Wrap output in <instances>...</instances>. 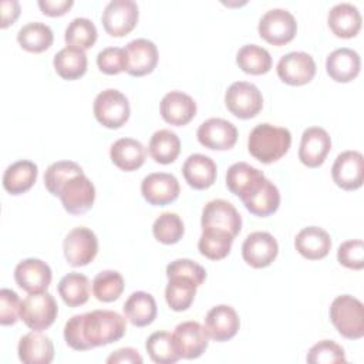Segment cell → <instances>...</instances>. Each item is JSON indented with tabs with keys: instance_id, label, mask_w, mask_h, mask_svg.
<instances>
[{
	"instance_id": "cell-52",
	"label": "cell",
	"mask_w": 364,
	"mask_h": 364,
	"mask_svg": "<svg viewBox=\"0 0 364 364\" xmlns=\"http://www.w3.org/2000/svg\"><path fill=\"white\" fill-rule=\"evenodd\" d=\"M0 7H1L0 27L6 28L7 26L13 24L20 16V3L17 0H3Z\"/></svg>"
},
{
	"instance_id": "cell-25",
	"label": "cell",
	"mask_w": 364,
	"mask_h": 364,
	"mask_svg": "<svg viewBox=\"0 0 364 364\" xmlns=\"http://www.w3.org/2000/svg\"><path fill=\"white\" fill-rule=\"evenodd\" d=\"M361 68V60L355 50L341 47L333 50L326 60V71L337 82L353 81Z\"/></svg>"
},
{
	"instance_id": "cell-38",
	"label": "cell",
	"mask_w": 364,
	"mask_h": 364,
	"mask_svg": "<svg viewBox=\"0 0 364 364\" xmlns=\"http://www.w3.org/2000/svg\"><path fill=\"white\" fill-rule=\"evenodd\" d=\"M233 236L218 229H202V235L198 242L200 255L210 260H220L230 253Z\"/></svg>"
},
{
	"instance_id": "cell-43",
	"label": "cell",
	"mask_w": 364,
	"mask_h": 364,
	"mask_svg": "<svg viewBox=\"0 0 364 364\" xmlns=\"http://www.w3.org/2000/svg\"><path fill=\"white\" fill-rule=\"evenodd\" d=\"M152 233L158 242L164 245H173L182 239L185 226L179 215L173 212H164L155 219Z\"/></svg>"
},
{
	"instance_id": "cell-14",
	"label": "cell",
	"mask_w": 364,
	"mask_h": 364,
	"mask_svg": "<svg viewBox=\"0 0 364 364\" xmlns=\"http://www.w3.org/2000/svg\"><path fill=\"white\" fill-rule=\"evenodd\" d=\"M276 73L279 78L289 85H304L310 82L316 74V61L304 51H291L279 60Z\"/></svg>"
},
{
	"instance_id": "cell-48",
	"label": "cell",
	"mask_w": 364,
	"mask_h": 364,
	"mask_svg": "<svg viewBox=\"0 0 364 364\" xmlns=\"http://www.w3.org/2000/svg\"><path fill=\"white\" fill-rule=\"evenodd\" d=\"M185 276L200 286L206 279V270L191 259H175L166 266V276Z\"/></svg>"
},
{
	"instance_id": "cell-13",
	"label": "cell",
	"mask_w": 364,
	"mask_h": 364,
	"mask_svg": "<svg viewBox=\"0 0 364 364\" xmlns=\"http://www.w3.org/2000/svg\"><path fill=\"white\" fill-rule=\"evenodd\" d=\"M245 208L255 216L266 218L273 215L280 205L277 186L266 176L259 179L240 196Z\"/></svg>"
},
{
	"instance_id": "cell-31",
	"label": "cell",
	"mask_w": 364,
	"mask_h": 364,
	"mask_svg": "<svg viewBox=\"0 0 364 364\" xmlns=\"http://www.w3.org/2000/svg\"><path fill=\"white\" fill-rule=\"evenodd\" d=\"M124 314L132 326L145 327L151 324L158 313L156 301L146 291H134L124 303Z\"/></svg>"
},
{
	"instance_id": "cell-10",
	"label": "cell",
	"mask_w": 364,
	"mask_h": 364,
	"mask_svg": "<svg viewBox=\"0 0 364 364\" xmlns=\"http://www.w3.org/2000/svg\"><path fill=\"white\" fill-rule=\"evenodd\" d=\"M138 18L139 9L134 0H111L101 16L104 30L112 37H122L131 33Z\"/></svg>"
},
{
	"instance_id": "cell-47",
	"label": "cell",
	"mask_w": 364,
	"mask_h": 364,
	"mask_svg": "<svg viewBox=\"0 0 364 364\" xmlns=\"http://www.w3.org/2000/svg\"><path fill=\"white\" fill-rule=\"evenodd\" d=\"M337 260L344 267L361 270L364 267V243L361 239L346 240L338 246Z\"/></svg>"
},
{
	"instance_id": "cell-41",
	"label": "cell",
	"mask_w": 364,
	"mask_h": 364,
	"mask_svg": "<svg viewBox=\"0 0 364 364\" xmlns=\"http://www.w3.org/2000/svg\"><path fill=\"white\" fill-rule=\"evenodd\" d=\"M124 291V277L117 270H102L92 280V293L97 300L109 303Z\"/></svg>"
},
{
	"instance_id": "cell-30",
	"label": "cell",
	"mask_w": 364,
	"mask_h": 364,
	"mask_svg": "<svg viewBox=\"0 0 364 364\" xmlns=\"http://www.w3.org/2000/svg\"><path fill=\"white\" fill-rule=\"evenodd\" d=\"M38 168L34 162L21 159L9 165L3 173V186L11 195L27 192L36 182Z\"/></svg>"
},
{
	"instance_id": "cell-51",
	"label": "cell",
	"mask_w": 364,
	"mask_h": 364,
	"mask_svg": "<svg viewBox=\"0 0 364 364\" xmlns=\"http://www.w3.org/2000/svg\"><path fill=\"white\" fill-rule=\"evenodd\" d=\"M73 0H38L40 10L51 17L65 14L73 7Z\"/></svg>"
},
{
	"instance_id": "cell-46",
	"label": "cell",
	"mask_w": 364,
	"mask_h": 364,
	"mask_svg": "<svg viewBox=\"0 0 364 364\" xmlns=\"http://www.w3.org/2000/svg\"><path fill=\"white\" fill-rule=\"evenodd\" d=\"M100 71L108 75H115L127 70L125 50L121 47H105L97 55Z\"/></svg>"
},
{
	"instance_id": "cell-39",
	"label": "cell",
	"mask_w": 364,
	"mask_h": 364,
	"mask_svg": "<svg viewBox=\"0 0 364 364\" xmlns=\"http://www.w3.org/2000/svg\"><path fill=\"white\" fill-rule=\"evenodd\" d=\"M263 176L264 173L257 168L246 162H236L230 165L226 172V186L233 195L240 198L250 186H253Z\"/></svg>"
},
{
	"instance_id": "cell-42",
	"label": "cell",
	"mask_w": 364,
	"mask_h": 364,
	"mask_svg": "<svg viewBox=\"0 0 364 364\" xmlns=\"http://www.w3.org/2000/svg\"><path fill=\"white\" fill-rule=\"evenodd\" d=\"M145 348L151 360L158 364H173L181 358L175 350L172 334L168 331L152 333L145 343Z\"/></svg>"
},
{
	"instance_id": "cell-28",
	"label": "cell",
	"mask_w": 364,
	"mask_h": 364,
	"mask_svg": "<svg viewBox=\"0 0 364 364\" xmlns=\"http://www.w3.org/2000/svg\"><path fill=\"white\" fill-rule=\"evenodd\" d=\"M294 247L303 257L318 260L328 255L331 249V237L323 228L307 226L296 235Z\"/></svg>"
},
{
	"instance_id": "cell-35",
	"label": "cell",
	"mask_w": 364,
	"mask_h": 364,
	"mask_svg": "<svg viewBox=\"0 0 364 364\" xmlns=\"http://www.w3.org/2000/svg\"><path fill=\"white\" fill-rule=\"evenodd\" d=\"M149 155L158 164H172L181 152V139L171 129L155 131L149 139Z\"/></svg>"
},
{
	"instance_id": "cell-19",
	"label": "cell",
	"mask_w": 364,
	"mask_h": 364,
	"mask_svg": "<svg viewBox=\"0 0 364 364\" xmlns=\"http://www.w3.org/2000/svg\"><path fill=\"white\" fill-rule=\"evenodd\" d=\"M179 191L178 179L166 172H152L141 182L144 199L154 206H164L173 202L179 196Z\"/></svg>"
},
{
	"instance_id": "cell-16",
	"label": "cell",
	"mask_w": 364,
	"mask_h": 364,
	"mask_svg": "<svg viewBox=\"0 0 364 364\" xmlns=\"http://www.w3.org/2000/svg\"><path fill=\"white\" fill-rule=\"evenodd\" d=\"M277 253V240L269 232H253L246 236L242 245L243 260L255 269H262L272 264Z\"/></svg>"
},
{
	"instance_id": "cell-15",
	"label": "cell",
	"mask_w": 364,
	"mask_h": 364,
	"mask_svg": "<svg viewBox=\"0 0 364 364\" xmlns=\"http://www.w3.org/2000/svg\"><path fill=\"white\" fill-rule=\"evenodd\" d=\"M331 176L337 186L344 191H355L361 188L364 181V156L358 151H344L337 155Z\"/></svg>"
},
{
	"instance_id": "cell-11",
	"label": "cell",
	"mask_w": 364,
	"mask_h": 364,
	"mask_svg": "<svg viewBox=\"0 0 364 364\" xmlns=\"http://www.w3.org/2000/svg\"><path fill=\"white\" fill-rule=\"evenodd\" d=\"M202 229H218L236 236L242 229V216L229 200L213 199L202 209Z\"/></svg>"
},
{
	"instance_id": "cell-20",
	"label": "cell",
	"mask_w": 364,
	"mask_h": 364,
	"mask_svg": "<svg viewBox=\"0 0 364 364\" xmlns=\"http://www.w3.org/2000/svg\"><path fill=\"white\" fill-rule=\"evenodd\" d=\"M53 273L50 266L36 257H28L17 263L14 280L20 289L27 293L46 291L51 283Z\"/></svg>"
},
{
	"instance_id": "cell-17",
	"label": "cell",
	"mask_w": 364,
	"mask_h": 364,
	"mask_svg": "<svg viewBox=\"0 0 364 364\" xmlns=\"http://www.w3.org/2000/svg\"><path fill=\"white\" fill-rule=\"evenodd\" d=\"M196 136L199 144L205 148L225 151L235 146L237 141V129L228 119L209 118L199 125Z\"/></svg>"
},
{
	"instance_id": "cell-6",
	"label": "cell",
	"mask_w": 364,
	"mask_h": 364,
	"mask_svg": "<svg viewBox=\"0 0 364 364\" xmlns=\"http://www.w3.org/2000/svg\"><path fill=\"white\" fill-rule=\"evenodd\" d=\"M225 104L235 117L249 119L262 111L263 97L255 84L247 81H235L225 92Z\"/></svg>"
},
{
	"instance_id": "cell-1",
	"label": "cell",
	"mask_w": 364,
	"mask_h": 364,
	"mask_svg": "<svg viewBox=\"0 0 364 364\" xmlns=\"http://www.w3.org/2000/svg\"><path fill=\"white\" fill-rule=\"evenodd\" d=\"M127 330L125 318L114 310H92L75 314L64 326L67 346L77 351H87L121 340Z\"/></svg>"
},
{
	"instance_id": "cell-3",
	"label": "cell",
	"mask_w": 364,
	"mask_h": 364,
	"mask_svg": "<svg viewBox=\"0 0 364 364\" xmlns=\"http://www.w3.org/2000/svg\"><path fill=\"white\" fill-rule=\"evenodd\" d=\"M330 320L337 331L348 340H358L364 336V307L354 296H337L330 306Z\"/></svg>"
},
{
	"instance_id": "cell-22",
	"label": "cell",
	"mask_w": 364,
	"mask_h": 364,
	"mask_svg": "<svg viewBox=\"0 0 364 364\" xmlns=\"http://www.w3.org/2000/svg\"><path fill=\"white\" fill-rule=\"evenodd\" d=\"M240 326L236 310L228 304L212 307L205 318V330L208 336L219 343L228 341L236 336Z\"/></svg>"
},
{
	"instance_id": "cell-24",
	"label": "cell",
	"mask_w": 364,
	"mask_h": 364,
	"mask_svg": "<svg viewBox=\"0 0 364 364\" xmlns=\"http://www.w3.org/2000/svg\"><path fill=\"white\" fill-rule=\"evenodd\" d=\"M17 354L24 364H50L54 358V346L48 336L33 330L20 338Z\"/></svg>"
},
{
	"instance_id": "cell-50",
	"label": "cell",
	"mask_w": 364,
	"mask_h": 364,
	"mask_svg": "<svg viewBox=\"0 0 364 364\" xmlns=\"http://www.w3.org/2000/svg\"><path fill=\"white\" fill-rule=\"evenodd\" d=\"M142 361L144 360L139 353L132 347L118 348L107 358L108 364H142Z\"/></svg>"
},
{
	"instance_id": "cell-32",
	"label": "cell",
	"mask_w": 364,
	"mask_h": 364,
	"mask_svg": "<svg viewBox=\"0 0 364 364\" xmlns=\"http://www.w3.org/2000/svg\"><path fill=\"white\" fill-rule=\"evenodd\" d=\"M53 64H54L55 73L63 80L71 81V80H77L85 74L88 61H87V55H85L84 50L71 47V46H65L54 55Z\"/></svg>"
},
{
	"instance_id": "cell-49",
	"label": "cell",
	"mask_w": 364,
	"mask_h": 364,
	"mask_svg": "<svg viewBox=\"0 0 364 364\" xmlns=\"http://www.w3.org/2000/svg\"><path fill=\"white\" fill-rule=\"evenodd\" d=\"M21 301L18 294L11 289L0 290V323L3 326L14 324L20 317Z\"/></svg>"
},
{
	"instance_id": "cell-29",
	"label": "cell",
	"mask_w": 364,
	"mask_h": 364,
	"mask_svg": "<svg viewBox=\"0 0 364 364\" xmlns=\"http://www.w3.org/2000/svg\"><path fill=\"white\" fill-rule=\"evenodd\" d=\"M109 156L112 164L121 171L131 172L144 165L146 149L134 138H119L111 145Z\"/></svg>"
},
{
	"instance_id": "cell-21",
	"label": "cell",
	"mask_w": 364,
	"mask_h": 364,
	"mask_svg": "<svg viewBox=\"0 0 364 364\" xmlns=\"http://www.w3.org/2000/svg\"><path fill=\"white\" fill-rule=\"evenodd\" d=\"M127 73L132 77H142L154 71L158 64V48L148 38H135L125 46Z\"/></svg>"
},
{
	"instance_id": "cell-7",
	"label": "cell",
	"mask_w": 364,
	"mask_h": 364,
	"mask_svg": "<svg viewBox=\"0 0 364 364\" xmlns=\"http://www.w3.org/2000/svg\"><path fill=\"white\" fill-rule=\"evenodd\" d=\"M259 34L273 46L290 43L297 33V21L286 9H270L259 20Z\"/></svg>"
},
{
	"instance_id": "cell-12",
	"label": "cell",
	"mask_w": 364,
	"mask_h": 364,
	"mask_svg": "<svg viewBox=\"0 0 364 364\" xmlns=\"http://www.w3.org/2000/svg\"><path fill=\"white\" fill-rule=\"evenodd\" d=\"M172 341L181 358L193 360L200 357L208 348L209 336L200 323L189 320L182 321L175 327Z\"/></svg>"
},
{
	"instance_id": "cell-27",
	"label": "cell",
	"mask_w": 364,
	"mask_h": 364,
	"mask_svg": "<svg viewBox=\"0 0 364 364\" xmlns=\"http://www.w3.org/2000/svg\"><path fill=\"white\" fill-rule=\"evenodd\" d=\"M216 164L215 161L203 154L189 155L182 166L185 181L193 189H208L216 181Z\"/></svg>"
},
{
	"instance_id": "cell-45",
	"label": "cell",
	"mask_w": 364,
	"mask_h": 364,
	"mask_svg": "<svg viewBox=\"0 0 364 364\" xmlns=\"http://www.w3.org/2000/svg\"><path fill=\"white\" fill-rule=\"evenodd\" d=\"M346 361L344 348L333 340H321L307 353V363L310 364H336Z\"/></svg>"
},
{
	"instance_id": "cell-26",
	"label": "cell",
	"mask_w": 364,
	"mask_h": 364,
	"mask_svg": "<svg viewBox=\"0 0 364 364\" xmlns=\"http://www.w3.org/2000/svg\"><path fill=\"white\" fill-rule=\"evenodd\" d=\"M327 23L333 34L341 38H351L358 34L361 28V14L358 9L347 1L334 4L328 14H327Z\"/></svg>"
},
{
	"instance_id": "cell-36",
	"label": "cell",
	"mask_w": 364,
	"mask_h": 364,
	"mask_svg": "<svg viewBox=\"0 0 364 364\" xmlns=\"http://www.w3.org/2000/svg\"><path fill=\"white\" fill-rule=\"evenodd\" d=\"M58 294L68 307H78L88 301L90 280L85 274L71 272L58 283Z\"/></svg>"
},
{
	"instance_id": "cell-2",
	"label": "cell",
	"mask_w": 364,
	"mask_h": 364,
	"mask_svg": "<svg viewBox=\"0 0 364 364\" xmlns=\"http://www.w3.org/2000/svg\"><path fill=\"white\" fill-rule=\"evenodd\" d=\"M290 145V131L267 122L256 125L247 138V149L250 155L262 164L276 162L287 154Z\"/></svg>"
},
{
	"instance_id": "cell-37",
	"label": "cell",
	"mask_w": 364,
	"mask_h": 364,
	"mask_svg": "<svg viewBox=\"0 0 364 364\" xmlns=\"http://www.w3.org/2000/svg\"><path fill=\"white\" fill-rule=\"evenodd\" d=\"M239 68L252 75L266 74L272 68L270 53L257 44H245L236 54Z\"/></svg>"
},
{
	"instance_id": "cell-23",
	"label": "cell",
	"mask_w": 364,
	"mask_h": 364,
	"mask_svg": "<svg viewBox=\"0 0 364 364\" xmlns=\"http://www.w3.org/2000/svg\"><path fill=\"white\" fill-rule=\"evenodd\" d=\"M159 111L165 122L182 127L191 122L196 115V102L191 95L182 91H171L161 100Z\"/></svg>"
},
{
	"instance_id": "cell-34",
	"label": "cell",
	"mask_w": 364,
	"mask_h": 364,
	"mask_svg": "<svg viewBox=\"0 0 364 364\" xmlns=\"http://www.w3.org/2000/svg\"><path fill=\"white\" fill-rule=\"evenodd\" d=\"M17 41L26 51L43 53L48 50L54 41V34L50 26L41 21H30L17 33Z\"/></svg>"
},
{
	"instance_id": "cell-5",
	"label": "cell",
	"mask_w": 364,
	"mask_h": 364,
	"mask_svg": "<svg viewBox=\"0 0 364 364\" xmlns=\"http://www.w3.org/2000/svg\"><path fill=\"white\" fill-rule=\"evenodd\" d=\"M58 314V306L53 294L48 291L28 293L21 301L20 317L24 324L36 331L48 328Z\"/></svg>"
},
{
	"instance_id": "cell-9",
	"label": "cell",
	"mask_w": 364,
	"mask_h": 364,
	"mask_svg": "<svg viewBox=\"0 0 364 364\" xmlns=\"http://www.w3.org/2000/svg\"><path fill=\"white\" fill-rule=\"evenodd\" d=\"M63 252L70 266H85L91 263L97 256L98 239L91 229L85 226H77L65 235L63 240Z\"/></svg>"
},
{
	"instance_id": "cell-4",
	"label": "cell",
	"mask_w": 364,
	"mask_h": 364,
	"mask_svg": "<svg viewBox=\"0 0 364 364\" xmlns=\"http://www.w3.org/2000/svg\"><path fill=\"white\" fill-rule=\"evenodd\" d=\"M95 119L105 128L122 127L131 114L128 98L115 88H107L101 91L92 105Z\"/></svg>"
},
{
	"instance_id": "cell-33",
	"label": "cell",
	"mask_w": 364,
	"mask_h": 364,
	"mask_svg": "<svg viewBox=\"0 0 364 364\" xmlns=\"http://www.w3.org/2000/svg\"><path fill=\"white\" fill-rule=\"evenodd\" d=\"M196 283L185 276H169L165 287V300L171 310L185 311L196 296Z\"/></svg>"
},
{
	"instance_id": "cell-8",
	"label": "cell",
	"mask_w": 364,
	"mask_h": 364,
	"mask_svg": "<svg viewBox=\"0 0 364 364\" xmlns=\"http://www.w3.org/2000/svg\"><path fill=\"white\" fill-rule=\"evenodd\" d=\"M63 208L71 215H82L90 210L95 200V186L90 178L82 172L65 181L60 191Z\"/></svg>"
},
{
	"instance_id": "cell-40",
	"label": "cell",
	"mask_w": 364,
	"mask_h": 364,
	"mask_svg": "<svg viewBox=\"0 0 364 364\" xmlns=\"http://www.w3.org/2000/svg\"><path fill=\"white\" fill-rule=\"evenodd\" d=\"M97 36V27L90 18L75 17L68 23L64 33V40L67 46L88 50L95 44Z\"/></svg>"
},
{
	"instance_id": "cell-44",
	"label": "cell",
	"mask_w": 364,
	"mask_h": 364,
	"mask_svg": "<svg viewBox=\"0 0 364 364\" xmlns=\"http://www.w3.org/2000/svg\"><path fill=\"white\" fill-rule=\"evenodd\" d=\"M82 173V168L73 161H57L51 164L46 172H44V186L46 189L54 195L58 196V191L61 185L68 181L71 176Z\"/></svg>"
},
{
	"instance_id": "cell-18",
	"label": "cell",
	"mask_w": 364,
	"mask_h": 364,
	"mask_svg": "<svg viewBox=\"0 0 364 364\" xmlns=\"http://www.w3.org/2000/svg\"><path fill=\"white\" fill-rule=\"evenodd\" d=\"M331 149V138L321 127H309L301 134L299 159L309 168L323 165Z\"/></svg>"
}]
</instances>
